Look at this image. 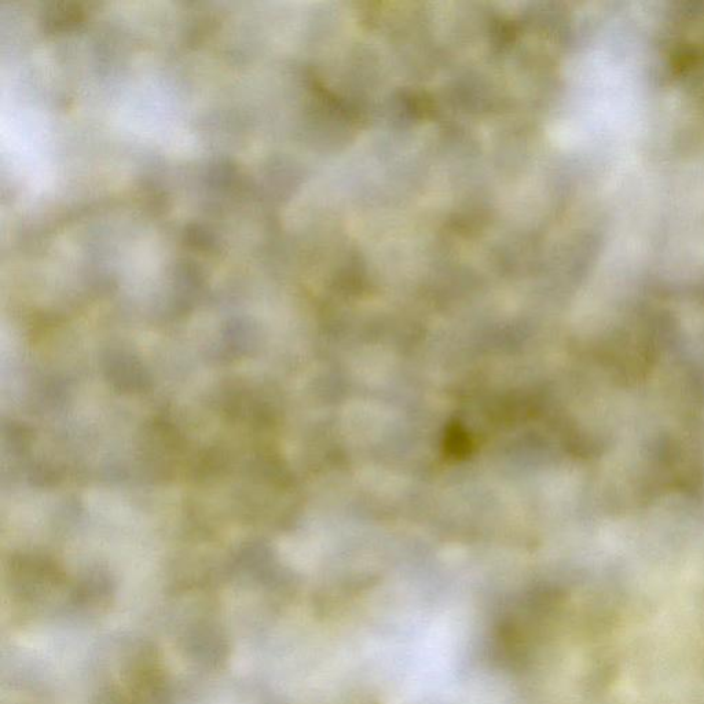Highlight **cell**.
I'll use <instances>...</instances> for the list:
<instances>
[{
	"instance_id": "6da1fadb",
	"label": "cell",
	"mask_w": 704,
	"mask_h": 704,
	"mask_svg": "<svg viewBox=\"0 0 704 704\" xmlns=\"http://www.w3.org/2000/svg\"><path fill=\"white\" fill-rule=\"evenodd\" d=\"M187 649L200 662L219 665L226 659L227 643L218 627L211 623L197 626L187 637Z\"/></svg>"
}]
</instances>
